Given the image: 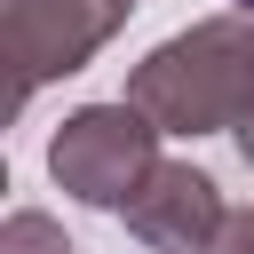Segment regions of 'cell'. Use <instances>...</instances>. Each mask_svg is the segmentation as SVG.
Returning <instances> with one entry per match:
<instances>
[{
  "label": "cell",
  "mask_w": 254,
  "mask_h": 254,
  "mask_svg": "<svg viewBox=\"0 0 254 254\" xmlns=\"http://www.w3.org/2000/svg\"><path fill=\"white\" fill-rule=\"evenodd\" d=\"M127 103L159 135H230L254 119V8L198 16L127 71Z\"/></svg>",
  "instance_id": "6da1fadb"
},
{
  "label": "cell",
  "mask_w": 254,
  "mask_h": 254,
  "mask_svg": "<svg viewBox=\"0 0 254 254\" xmlns=\"http://www.w3.org/2000/svg\"><path fill=\"white\" fill-rule=\"evenodd\" d=\"M159 167V127L119 95V103H79L64 111V127L48 135V175L64 198L95 206V214H127V198L151 183Z\"/></svg>",
  "instance_id": "7a4b0ae2"
},
{
  "label": "cell",
  "mask_w": 254,
  "mask_h": 254,
  "mask_svg": "<svg viewBox=\"0 0 254 254\" xmlns=\"http://www.w3.org/2000/svg\"><path fill=\"white\" fill-rule=\"evenodd\" d=\"M127 16H135L127 0H0V56H8V79H16L8 103L24 111L48 79L87 71L119 40Z\"/></svg>",
  "instance_id": "3957f363"
},
{
  "label": "cell",
  "mask_w": 254,
  "mask_h": 254,
  "mask_svg": "<svg viewBox=\"0 0 254 254\" xmlns=\"http://www.w3.org/2000/svg\"><path fill=\"white\" fill-rule=\"evenodd\" d=\"M119 222H127V238L151 246V254H206V246L222 238L230 206H222V183H214L206 167H190V159H159L151 183L127 198Z\"/></svg>",
  "instance_id": "277c9868"
},
{
  "label": "cell",
  "mask_w": 254,
  "mask_h": 254,
  "mask_svg": "<svg viewBox=\"0 0 254 254\" xmlns=\"http://www.w3.org/2000/svg\"><path fill=\"white\" fill-rule=\"evenodd\" d=\"M0 254H79V246L64 238V222H56L48 206H16V214L0 222Z\"/></svg>",
  "instance_id": "5b68a950"
},
{
  "label": "cell",
  "mask_w": 254,
  "mask_h": 254,
  "mask_svg": "<svg viewBox=\"0 0 254 254\" xmlns=\"http://www.w3.org/2000/svg\"><path fill=\"white\" fill-rule=\"evenodd\" d=\"M206 254H254V206H230V222H222V238Z\"/></svg>",
  "instance_id": "8992f818"
},
{
  "label": "cell",
  "mask_w": 254,
  "mask_h": 254,
  "mask_svg": "<svg viewBox=\"0 0 254 254\" xmlns=\"http://www.w3.org/2000/svg\"><path fill=\"white\" fill-rule=\"evenodd\" d=\"M230 143H238V159L254 167V119H238V127H230Z\"/></svg>",
  "instance_id": "52a82bcc"
},
{
  "label": "cell",
  "mask_w": 254,
  "mask_h": 254,
  "mask_svg": "<svg viewBox=\"0 0 254 254\" xmlns=\"http://www.w3.org/2000/svg\"><path fill=\"white\" fill-rule=\"evenodd\" d=\"M127 8H143V0H127Z\"/></svg>",
  "instance_id": "ba28073f"
},
{
  "label": "cell",
  "mask_w": 254,
  "mask_h": 254,
  "mask_svg": "<svg viewBox=\"0 0 254 254\" xmlns=\"http://www.w3.org/2000/svg\"><path fill=\"white\" fill-rule=\"evenodd\" d=\"M238 8H254V0H238Z\"/></svg>",
  "instance_id": "9c48e42d"
}]
</instances>
